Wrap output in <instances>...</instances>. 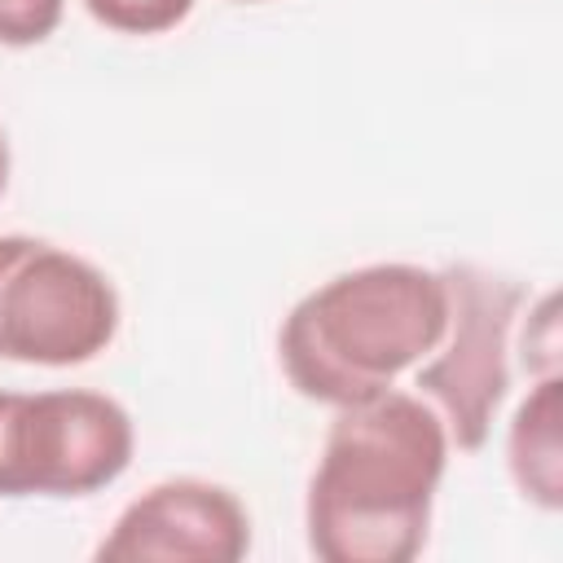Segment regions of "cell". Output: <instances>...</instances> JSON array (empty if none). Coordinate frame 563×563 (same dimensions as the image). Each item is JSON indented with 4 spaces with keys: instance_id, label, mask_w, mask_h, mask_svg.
<instances>
[{
    "instance_id": "cell-3",
    "label": "cell",
    "mask_w": 563,
    "mask_h": 563,
    "mask_svg": "<svg viewBox=\"0 0 563 563\" xmlns=\"http://www.w3.org/2000/svg\"><path fill=\"white\" fill-rule=\"evenodd\" d=\"M132 453V413L106 391H0V497H92Z\"/></svg>"
},
{
    "instance_id": "cell-4",
    "label": "cell",
    "mask_w": 563,
    "mask_h": 563,
    "mask_svg": "<svg viewBox=\"0 0 563 563\" xmlns=\"http://www.w3.org/2000/svg\"><path fill=\"white\" fill-rule=\"evenodd\" d=\"M114 282L70 246L0 233V361L84 365L119 334Z\"/></svg>"
},
{
    "instance_id": "cell-1",
    "label": "cell",
    "mask_w": 563,
    "mask_h": 563,
    "mask_svg": "<svg viewBox=\"0 0 563 563\" xmlns=\"http://www.w3.org/2000/svg\"><path fill=\"white\" fill-rule=\"evenodd\" d=\"M449 431L413 391L334 409L303 497V537L321 563H409L427 545L449 466Z\"/></svg>"
},
{
    "instance_id": "cell-8",
    "label": "cell",
    "mask_w": 563,
    "mask_h": 563,
    "mask_svg": "<svg viewBox=\"0 0 563 563\" xmlns=\"http://www.w3.org/2000/svg\"><path fill=\"white\" fill-rule=\"evenodd\" d=\"M198 0H84L88 18L114 35H167L176 31Z\"/></svg>"
},
{
    "instance_id": "cell-5",
    "label": "cell",
    "mask_w": 563,
    "mask_h": 563,
    "mask_svg": "<svg viewBox=\"0 0 563 563\" xmlns=\"http://www.w3.org/2000/svg\"><path fill=\"white\" fill-rule=\"evenodd\" d=\"M440 273L449 286V321L440 343L413 365V387L440 413L449 444L475 453L488 444L493 418L510 391V334L523 286L479 264H449Z\"/></svg>"
},
{
    "instance_id": "cell-11",
    "label": "cell",
    "mask_w": 563,
    "mask_h": 563,
    "mask_svg": "<svg viewBox=\"0 0 563 563\" xmlns=\"http://www.w3.org/2000/svg\"><path fill=\"white\" fill-rule=\"evenodd\" d=\"M238 4H264V0H238Z\"/></svg>"
},
{
    "instance_id": "cell-7",
    "label": "cell",
    "mask_w": 563,
    "mask_h": 563,
    "mask_svg": "<svg viewBox=\"0 0 563 563\" xmlns=\"http://www.w3.org/2000/svg\"><path fill=\"white\" fill-rule=\"evenodd\" d=\"M563 378L545 374L532 383V391L519 400L510 431H506V466L523 501L541 510H563Z\"/></svg>"
},
{
    "instance_id": "cell-6",
    "label": "cell",
    "mask_w": 563,
    "mask_h": 563,
    "mask_svg": "<svg viewBox=\"0 0 563 563\" xmlns=\"http://www.w3.org/2000/svg\"><path fill=\"white\" fill-rule=\"evenodd\" d=\"M251 550V515L233 488L176 475L132 497L97 545L101 563H238Z\"/></svg>"
},
{
    "instance_id": "cell-2",
    "label": "cell",
    "mask_w": 563,
    "mask_h": 563,
    "mask_svg": "<svg viewBox=\"0 0 563 563\" xmlns=\"http://www.w3.org/2000/svg\"><path fill=\"white\" fill-rule=\"evenodd\" d=\"M449 286L440 268L387 260L312 286L277 330L286 383L317 405L369 400L413 369L444 334Z\"/></svg>"
},
{
    "instance_id": "cell-10",
    "label": "cell",
    "mask_w": 563,
    "mask_h": 563,
    "mask_svg": "<svg viewBox=\"0 0 563 563\" xmlns=\"http://www.w3.org/2000/svg\"><path fill=\"white\" fill-rule=\"evenodd\" d=\"M9 185V145H4V128H0V194Z\"/></svg>"
},
{
    "instance_id": "cell-9",
    "label": "cell",
    "mask_w": 563,
    "mask_h": 563,
    "mask_svg": "<svg viewBox=\"0 0 563 563\" xmlns=\"http://www.w3.org/2000/svg\"><path fill=\"white\" fill-rule=\"evenodd\" d=\"M66 0H0V44L31 48L62 26Z\"/></svg>"
}]
</instances>
